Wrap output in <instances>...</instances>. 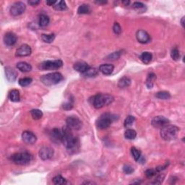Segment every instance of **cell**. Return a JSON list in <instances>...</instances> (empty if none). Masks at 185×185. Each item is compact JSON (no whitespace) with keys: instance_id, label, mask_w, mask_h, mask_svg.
<instances>
[{"instance_id":"cell-1","label":"cell","mask_w":185,"mask_h":185,"mask_svg":"<svg viewBox=\"0 0 185 185\" xmlns=\"http://www.w3.org/2000/svg\"><path fill=\"white\" fill-rule=\"evenodd\" d=\"M62 130H63V137H62V143L69 152L75 153L78 150L80 147L79 140L73 135L71 132V129H69L67 126L64 127V128H62Z\"/></svg>"},{"instance_id":"cell-2","label":"cell","mask_w":185,"mask_h":185,"mask_svg":"<svg viewBox=\"0 0 185 185\" xmlns=\"http://www.w3.org/2000/svg\"><path fill=\"white\" fill-rule=\"evenodd\" d=\"M91 103L96 109H101L103 106L109 105L114 101V97L109 94L98 93L91 98Z\"/></svg>"},{"instance_id":"cell-3","label":"cell","mask_w":185,"mask_h":185,"mask_svg":"<svg viewBox=\"0 0 185 185\" xmlns=\"http://www.w3.org/2000/svg\"><path fill=\"white\" fill-rule=\"evenodd\" d=\"M179 127L175 125H166L161 128V137L166 141H170L177 137L179 132Z\"/></svg>"},{"instance_id":"cell-4","label":"cell","mask_w":185,"mask_h":185,"mask_svg":"<svg viewBox=\"0 0 185 185\" xmlns=\"http://www.w3.org/2000/svg\"><path fill=\"white\" fill-rule=\"evenodd\" d=\"M31 154L28 152H21V153H16L13 154L10 158L11 161L17 165H20V166H25L28 165L32 161Z\"/></svg>"},{"instance_id":"cell-5","label":"cell","mask_w":185,"mask_h":185,"mask_svg":"<svg viewBox=\"0 0 185 185\" xmlns=\"http://www.w3.org/2000/svg\"><path fill=\"white\" fill-rule=\"evenodd\" d=\"M115 119H116L115 115L111 114L110 113H105L97 119L96 127L100 130H105L110 127Z\"/></svg>"},{"instance_id":"cell-6","label":"cell","mask_w":185,"mask_h":185,"mask_svg":"<svg viewBox=\"0 0 185 185\" xmlns=\"http://www.w3.org/2000/svg\"><path fill=\"white\" fill-rule=\"evenodd\" d=\"M63 75L59 72H53L43 75L41 78V81L44 85L50 86L57 85L63 80Z\"/></svg>"},{"instance_id":"cell-7","label":"cell","mask_w":185,"mask_h":185,"mask_svg":"<svg viewBox=\"0 0 185 185\" xmlns=\"http://www.w3.org/2000/svg\"><path fill=\"white\" fill-rule=\"evenodd\" d=\"M63 65V62L60 59L57 60H48L42 62L39 65V69L41 70H55L62 67Z\"/></svg>"},{"instance_id":"cell-8","label":"cell","mask_w":185,"mask_h":185,"mask_svg":"<svg viewBox=\"0 0 185 185\" xmlns=\"http://www.w3.org/2000/svg\"><path fill=\"white\" fill-rule=\"evenodd\" d=\"M67 126L71 130H79L82 128V122L78 117L75 116H69L66 119Z\"/></svg>"},{"instance_id":"cell-9","label":"cell","mask_w":185,"mask_h":185,"mask_svg":"<svg viewBox=\"0 0 185 185\" xmlns=\"http://www.w3.org/2000/svg\"><path fill=\"white\" fill-rule=\"evenodd\" d=\"M26 9V5L21 2L14 3L10 8V12L12 16H18L22 15Z\"/></svg>"},{"instance_id":"cell-10","label":"cell","mask_w":185,"mask_h":185,"mask_svg":"<svg viewBox=\"0 0 185 185\" xmlns=\"http://www.w3.org/2000/svg\"><path fill=\"white\" fill-rule=\"evenodd\" d=\"M169 120L163 116H157L153 119L151 125L156 128H162L168 124Z\"/></svg>"},{"instance_id":"cell-11","label":"cell","mask_w":185,"mask_h":185,"mask_svg":"<svg viewBox=\"0 0 185 185\" xmlns=\"http://www.w3.org/2000/svg\"><path fill=\"white\" fill-rule=\"evenodd\" d=\"M39 157L41 158L43 161H46L51 159L54 156V150L48 146L42 147L39 150Z\"/></svg>"},{"instance_id":"cell-12","label":"cell","mask_w":185,"mask_h":185,"mask_svg":"<svg viewBox=\"0 0 185 185\" xmlns=\"http://www.w3.org/2000/svg\"><path fill=\"white\" fill-rule=\"evenodd\" d=\"M50 137L51 140L54 143H62V137H63V130L58 128L53 129L50 132Z\"/></svg>"},{"instance_id":"cell-13","label":"cell","mask_w":185,"mask_h":185,"mask_svg":"<svg viewBox=\"0 0 185 185\" xmlns=\"http://www.w3.org/2000/svg\"><path fill=\"white\" fill-rule=\"evenodd\" d=\"M22 139L24 143L28 145H33L37 140V137L32 132L25 131L22 134Z\"/></svg>"},{"instance_id":"cell-14","label":"cell","mask_w":185,"mask_h":185,"mask_svg":"<svg viewBox=\"0 0 185 185\" xmlns=\"http://www.w3.org/2000/svg\"><path fill=\"white\" fill-rule=\"evenodd\" d=\"M136 38L140 44H148L151 40L150 35L144 30H139L136 33Z\"/></svg>"},{"instance_id":"cell-15","label":"cell","mask_w":185,"mask_h":185,"mask_svg":"<svg viewBox=\"0 0 185 185\" xmlns=\"http://www.w3.org/2000/svg\"><path fill=\"white\" fill-rule=\"evenodd\" d=\"M31 48L28 45L23 44L17 48L15 55L17 57H27V56L31 54Z\"/></svg>"},{"instance_id":"cell-16","label":"cell","mask_w":185,"mask_h":185,"mask_svg":"<svg viewBox=\"0 0 185 185\" xmlns=\"http://www.w3.org/2000/svg\"><path fill=\"white\" fill-rule=\"evenodd\" d=\"M17 41V37L16 36L15 33L10 32L6 33L4 36V42L5 44L8 46H14Z\"/></svg>"},{"instance_id":"cell-17","label":"cell","mask_w":185,"mask_h":185,"mask_svg":"<svg viewBox=\"0 0 185 185\" xmlns=\"http://www.w3.org/2000/svg\"><path fill=\"white\" fill-rule=\"evenodd\" d=\"M5 75L9 82H15L17 79V72L13 68L7 67L5 68Z\"/></svg>"},{"instance_id":"cell-18","label":"cell","mask_w":185,"mask_h":185,"mask_svg":"<svg viewBox=\"0 0 185 185\" xmlns=\"http://www.w3.org/2000/svg\"><path fill=\"white\" fill-rule=\"evenodd\" d=\"M73 67H74V69L76 71H78L79 72L83 74V73L87 71L91 67H90L88 64L86 63L85 62H83V61H80V62H77L76 63H75Z\"/></svg>"},{"instance_id":"cell-19","label":"cell","mask_w":185,"mask_h":185,"mask_svg":"<svg viewBox=\"0 0 185 185\" xmlns=\"http://www.w3.org/2000/svg\"><path fill=\"white\" fill-rule=\"evenodd\" d=\"M114 65L109 64H101V65L99 67V71L102 73V74L105 75H111V73L113 72V71H114Z\"/></svg>"},{"instance_id":"cell-20","label":"cell","mask_w":185,"mask_h":185,"mask_svg":"<svg viewBox=\"0 0 185 185\" xmlns=\"http://www.w3.org/2000/svg\"><path fill=\"white\" fill-rule=\"evenodd\" d=\"M16 67H17L19 70L23 72H28L31 71L32 69L31 65L25 62H18V63L17 64V65H16Z\"/></svg>"},{"instance_id":"cell-21","label":"cell","mask_w":185,"mask_h":185,"mask_svg":"<svg viewBox=\"0 0 185 185\" xmlns=\"http://www.w3.org/2000/svg\"><path fill=\"white\" fill-rule=\"evenodd\" d=\"M9 98L12 102H18L20 100V96L18 90L13 89L9 93Z\"/></svg>"},{"instance_id":"cell-22","label":"cell","mask_w":185,"mask_h":185,"mask_svg":"<svg viewBox=\"0 0 185 185\" xmlns=\"http://www.w3.org/2000/svg\"><path fill=\"white\" fill-rule=\"evenodd\" d=\"M156 80V75L154 74V73H150V74H148L146 79V82H145V84H146V86L148 87V89H151L153 87L154 82H155Z\"/></svg>"},{"instance_id":"cell-23","label":"cell","mask_w":185,"mask_h":185,"mask_svg":"<svg viewBox=\"0 0 185 185\" xmlns=\"http://www.w3.org/2000/svg\"><path fill=\"white\" fill-rule=\"evenodd\" d=\"M131 85V80L127 77H123L119 80L118 86L120 88H125L129 87Z\"/></svg>"},{"instance_id":"cell-24","label":"cell","mask_w":185,"mask_h":185,"mask_svg":"<svg viewBox=\"0 0 185 185\" xmlns=\"http://www.w3.org/2000/svg\"><path fill=\"white\" fill-rule=\"evenodd\" d=\"M140 59H141L142 62L144 64H148L152 60V54L148 51H145L140 57Z\"/></svg>"},{"instance_id":"cell-25","label":"cell","mask_w":185,"mask_h":185,"mask_svg":"<svg viewBox=\"0 0 185 185\" xmlns=\"http://www.w3.org/2000/svg\"><path fill=\"white\" fill-rule=\"evenodd\" d=\"M53 8H54V10H58V11H63L67 9V5L64 1H57Z\"/></svg>"},{"instance_id":"cell-26","label":"cell","mask_w":185,"mask_h":185,"mask_svg":"<svg viewBox=\"0 0 185 185\" xmlns=\"http://www.w3.org/2000/svg\"><path fill=\"white\" fill-rule=\"evenodd\" d=\"M125 137L127 140H134L137 137V132H136L135 130H132V129H127L125 133Z\"/></svg>"},{"instance_id":"cell-27","label":"cell","mask_w":185,"mask_h":185,"mask_svg":"<svg viewBox=\"0 0 185 185\" xmlns=\"http://www.w3.org/2000/svg\"><path fill=\"white\" fill-rule=\"evenodd\" d=\"M39 26L42 28H44V27H46L49 23V17H48L47 15H44V14H42V15H40L39 17Z\"/></svg>"},{"instance_id":"cell-28","label":"cell","mask_w":185,"mask_h":185,"mask_svg":"<svg viewBox=\"0 0 185 185\" xmlns=\"http://www.w3.org/2000/svg\"><path fill=\"white\" fill-rule=\"evenodd\" d=\"M91 8L89 5L83 4L81 5L78 9V13L79 15H84V14H90L91 13Z\"/></svg>"},{"instance_id":"cell-29","label":"cell","mask_w":185,"mask_h":185,"mask_svg":"<svg viewBox=\"0 0 185 185\" xmlns=\"http://www.w3.org/2000/svg\"><path fill=\"white\" fill-rule=\"evenodd\" d=\"M41 39L45 43H51L53 42L54 40L55 39V34L51 33V34H42L41 35Z\"/></svg>"},{"instance_id":"cell-30","label":"cell","mask_w":185,"mask_h":185,"mask_svg":"<svg viewBox=\"0 0 185 185\" xmlns=\"http://www.w3.org/2000/svg\"><path fill=\"white\" fill-rule=\"evenodd\" d=\"M30 114H31L33 119L35 120L40 119L43 116V112L39 109H32L30 111Z\"/></svg>"},{"instance_id":"cell-31","label":"cell","mask_w":185,"mask_h":185,"mask_svg":"<svg viewBox=\"0 0 185 185\" xmlns=\"http://www.w3.org/2000/svg\"><path fill=\"white\" fill-rule=\"evenodd\" d=\"M156 98H158L159 99H163V100H166L171 98V95L169 92L168 91H159L156 94Z\"/></svg>"},{"instance_id":"cell-32","label":"cell","mask_w":185,"mask_h":185,"mask_svg":"<svg viewBox=\"0 0 185 185\" xmlns=\"http://www.w3.org/2000/svg\"><path fill=\"white\" fill-rule=\"evenodd\" d=\"M131 153H132L134 159L136 161H139L140 160L142 157L140 150H139L138 149L134 148V147H132V148H131Z\"/></svg>"},{"instance_id":"cell-33","label":"cell","mask_w":185,"mask_h":185,"mask_svg":"<svg viewBox=\"0 0 185 185\" xmlns=\"http://www.w3.org/2000/svg\"><path fill=\"white\" fill-rule=\"evenodd\" d=\"M98 74V70L96 68H92L90 67L85 72H84L83 75L85 77H88V78H91V77H94Z\"/></svg>"},{"instance_id":"cell-34","label":"cell","mask_w":185,"mask_h":185,"mask_svg":"<svg viewBox=\"0 0 185 185\" xmlns=\"http://www.w3.org/2000/svg\"><path fill=\"white\" fill-rule=\"evenodd\" d=\"M133 8L135 10L139 12H145L146 10V7L144 4H143L142 2H134L133 4Z\"/></svg>"},{"instance_id":"cell-35","label":"cell","mask_w":185,"mask_h":185,"mask_svg":"<svg viewBox=\"0 0 185 185\" xmlns=\"http://www.w3.org/2000/svg\"><path fill=\"white\" fill-rule=\"evenodd\" d=\"M66 179L61 175H57L56 177L53 178V182L54 184L59 185V184H64L66 183Z\"/></svg>"},{"instance_id":"cell-36","label":"cell","mask_w":185,"mask_h":185,"mask_svg":"<svg viewBox=\"0 0 185 185\" xmlns=\"http://www.w3.org/2000/svg\"><path fill=\"white\" fill-rule=\"evenodd\" d=\"M33 80H32L30 78H21L20 79L18 83L19 85L22 87H26V86L29 85L30 83H31Z\"/></svg>"},{"instance_id":"cell-37","label":"cell","mask_w":185,"mask_h":185,"mask_svg":"<svg viewBox=\"0 0 185 185\" xmlns=\"http://www.w3.org/2000/svg\"><path fill=\"white\" fill-rule=\"evenodd\" d=\"M134 120H135L134 116H132V115H129V116L125 119V122H124V126H125V127H130L131 125L134 123Z\"/></svg>"},{"instance_id":"cell-38","label":"cell","mask_w":185,"mask_h":185,"mask_svg":"<svg viewBox=\"0 0 185 185\" xmlns=\"http://www.w3.org/2000/svg\"><path fill=\"white\" fill-rule=\"evenodd\" d=\"M165 176H166V175H165L164 174H159V175H158L157 177H156V179H154V181L152 182V184H162V182L165 179Z\"/></svg>"},{"instance_id":"cell-39","label":"cell","mask_w":185,"mask_h":185,"mask_svg":"<svg viewBox=\"0 0 185 185\" xmlns=\"http://www.w3.org/2000/svg\"><path fill=\"white\" fill-rule=\"evenodd\" d=\"M171 58L173 59L174 60H178V59L180 58V53H179V51L178 50L177 47H175L171 50Z\"/></svg>"},{"instance_id":"cell-40","label":"cell","mask_w":185,"mask_h":185,"mask_svg":"<svg viewBox=\"0 0 185 185\" xmlns=\"http://www.w3.org/2000/svg\"><path fill=\"white\" fill-rule=\"evenodd\" d=\"M122 52V51H115L114 53L111 54L110 55H109L107 57V59H109V60H116L119 58L121 57Z\"/></svg>"},{"instance_id":"cell-41","label":"cell","mask_w":185,"mask_h":185,"mask_svg":"<svg viewBox=\"0 0 185 185\" xmlns=\"http://www.w3.org/2000/svg\"><path fill=\"white\" fill-rule=\"evenodd\" d=\"M62 108L64 109V110H65V111L71 110V109L73 108V100H69V101H67V102H66V103H63V105H62Z\"/></svg>"},{"instance_id":"cell-42","label":"cell","mask_w":185,"mask_h":185,"mask_svg":"<svg viewBox=\"0 0 185 185\" xmlns=\"http://www.w3.org/2000/svg\"><path fill=\"white\" fill-rule=\"evenodd\" d=\"M157 171L155 168V169H153V168H150V169H148L145 171V176H146L148 178H151L153 177V176H155L157 174Z\"/></svg>"},{"instance_id":"cell-43","label":"cell","mask_w":185,"mask_h":185,"mask_svg":"<svg viewBox=\"0 0 185 185\" xmlns=\"http://www.w3.org/2000/svg\"><path fill=\"white\" fill-rule=\"evenodd\" d=\"M113 31L116 35H119L122 33V28L118 23H114L113 26Z\"/></svg>"},{"instance_id":"cell-44","label":"cell","mask_w":185,"mask_h":185,"mask_svg":"<svg viewBox=\"0 0 185 185\" xmlns=\"http://www.w3.org/2000/svg\"><path fill=\"white\" fill-rule=\"evenodd\" d=\"M123 171L126 174H131L133 173L134 169L132 166H129V165H125L123 167Z\"/></svg>"},{"instance_id":"cell-45","label":"cell","mask_w":185,"mask_h":185,"mask_svg":"<svg viewBox=\"0 0 185 185\" xmlns=\"http://www.w3.org/2000/svg\"><path fill=\"white\" fill-rule=\"evenodd\" d=\"M41 2L39 0H30V1H28V4L31 6H36L40 3Z\"/></svg>"},{"instance_id":"cell-46","label":"cell","mask_w":185,"mask_h":185,"mask_svg":"<svg viewBox=\"0 0 185 185\" xmlns=\"http://www.w3.org/2000/svg\"><path fill=\"white\" fill-rule=\"evenodd\" d=\"M56 2L57 1H46V4H47L48 6H54L56 3Z\"/></svg>"},{"instance_id":"cell-47","label":"cell","mask_w":185,"mask_h":185,"mask_svg":"<svg viewBox=\"0 0 185 185\" xmlns=\"http://www.w3.org/2000/svg\"><path fill=\"white\" fill-rule=\"evenodd\" d=\"M95 3H96V4L104 5V4H106L107 2L106 1H96V2H95Z\"/></svg>"},{"instance_id":"cell-48","label":"cell","mask_w":185,"mask_h":185,"mask_svg":"<svg viewBox=\"0 0 185 185\" xmlns=\"http://www.w3.org/2000/svg\"><path fill=\"white\" fill-rule=\"evenodd\" d=\"M184 17H182V19H181V26H182L183 28L184 27Z\"/></svg>"},{"instance_id":"cell-49","label":"cell","mask_w":185,"mask_h":185,"mask_svg":"<svg viewBox=\"0 0 185 185\" xmlns=\"http://www.w3.org/2000/svg\"><path fill=\"white\" fill-rule=\"evenodd\" d=\"M130 1H123V2H122V3H123V4H125V5H128L129 4H130Z\"/></svg>"},{"instance_id":"cell-50","label":"cell","mask_w":185,"mask_h":185,"mask_svg":"<svg viewBox=\"0 0 185 185\" xmlns=\"http://www.w3.org/2000/svg\"><path fill=\"white\" fill-rule=\"evenodd\" d=\"M83 184H94L93 182H88V181H86V182H84Z\"/></svg>"}]
</instances>
